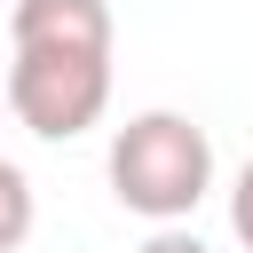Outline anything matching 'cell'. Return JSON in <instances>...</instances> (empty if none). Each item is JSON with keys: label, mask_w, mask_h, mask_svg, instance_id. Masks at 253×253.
Segmentation results:
<instances>
[{"label": "cell", "mask_w": 253, "mask_h": 253, "mask_svg": "<svg viewBox=\"0 0 253 253\" xmlns=\"http://www.w3.org/2000/svg\"><path fill=\"white\" fill-rule=\"evenodd\" d=\"M111 198L142 221H190L213 190V142L190 111H134L111 134Z\"/></svg>", "instance_id": "1"}, {"label": "cell", "mask_w": 253, "mask_h": 253, "mask_svg": "<svg viewBox=\"0 0 253 253\" xmlns=\"http://www.w3.org/2000/svg\"><path fill=\"white\" fill-rule=\"evenodd\" d=\"M0 103L16 111V126H32L40 142H71L87 126H103L111 111V55H79V47H16Z\"/></svg>", "instance_id": "2"}, {"label": "cell", "mask_w": 253, "mask_h": 253, "mask_svg": "<svg viewBox=\"0 0 253 253\" xmlns=\"http://www.w3.org/2000/svg\"><path fill=\"white\" fill-rule=\"evenodd\" d=\"M8 40H16V47L111 55V0H16V8H8Z\"/></svg>", "instance_id": "3"}, {"label": "cell", "mask_w": 253, "mask_h": 253, "mask_svg": "<svg viewBox=\"0 0 253 253\" xmlns=\"http://www.w3.org/2000/svg\"><path fill=\"white\" fill-rule=\"evenodd\" d=\"M32 221H40V198H32V174H24L16 158H0V253H16V245L32 237Z\"/></svg>", "instance_id": "4"}, {"label": "cell", "mask_w": 253, "mask_h": 253, "mask_svg": "<svg viewBox=\"0 0 253 253\" xmlns=\"http://www.w3.org/2000/svg\"><path fill=\"white\" fill-rule=\"evenodd\" d=\"M229 229H237V245L253 253V158L237 166V190H229Z\"/></svg>", "instance_id": "5"}, {"label": "cell", "mask_w": 253, "mask_h": 253, "mask_svg": "<svg viewBox=\"0 0 253 253\" xmlns=\"http://www.w3.org/2000/svg\"><path fill=\"white\" fill-rule=\"evenodd\" d=\"M134 253H213V245H206L198 229H182V221H166V229H150V237H142Z\"/></svg>", "instance_id": "6"}, {"label": "cell", "mask_w": 253, "mask_h": 253, "mask_svg": "<svg viewBox=\"0 0 253 253\" xmlns=\"http://www.w3.org/2000/svg\"><path fill=\"white\" fill-rule=\"evenodd\" d=\"M0 111H8V103H0Z\"/></svg>", "instance_id": "7"}]
</instances>
